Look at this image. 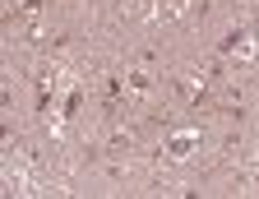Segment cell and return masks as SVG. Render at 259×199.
<instances>
[{
    "mask_svg": "<svg viewBox=\"0 0 259 199\" xmlns=\"http://www.w3.org/2000/svg\"><path fill=\"white\" fill-rule=\"evenodd\" d=\"M144 5H148V0H144ZM153 5H157V0H153Z\"/></svg>",
    "mask_w": 259,
    "mask_h": 199,
    "instance_id": "8992f818",
    "label": "cell"
},
{
    "mask_svg": "<svg viewBox=\"0 0 259 199\" xmlns=\"http://www.w3.org/2000/svg\"><path fill=\"white\" fill-rule=\"evenodd\" d=\"M102 88H107V102H116V97H120V93H125V79H116V74H111V79H107V84H102Z\"/></svg>",
    "mask_w": 259,
    "mask_h": 199,
    "instance_id": "5b68a950",
    "label": "cell"
},
{
    "mask_svg": "<svg viewBox=\"0 0 259 199\" xmlns=\"http://www.w3.org/2000/svg\"><path fill=\"white\" fill-rule=\"evenodd\" d=\"M167 148H171V153H176V157H185V153H190V148H194V139H190V135H176V139H171V144H167Z\"/></svg>",
    "mask_w": 259,
    "mask_h": 199,
    "instance_id": "3957f363",
    "label": "cell"
},
{
    "mask_svg": "<svg viewBox=\"0 0 259 199\" xmlns=\"http://www.w3.org/2000/svg\"><path fill=\"white\" fill-rule=\"evenodd\" d=\"M245 37H250V28H245V23H241V28H227V32H222V42H218V56L241 51V47H245Z\"/></svg>",
    "mask_w": 259,
    "mask_h": 199,
    "instance_id": "6da1fadb",
    "label": "cell"
},
{
    "mask_svg": "<svg viewBox=\"0 0 259 199\" xmlns=\"http://www.w3.org/2000/svg\"><path fill=\"white\" fill-rule=\"evenodd\" d=\"M79 102H83V93L74 88L70 97H65V102H60V121H74V111H79Z\"/></svg>",
    "mask_w": 259,
    "mask_h": 199,
    "instance_id": "7a4b0ae2",
    "label": "cell"
},
{
    "mask_svg": "<svg viewBox=\"0 0 259 199\" xmlns=\"http://www.w3.org/2000/svg\"><path fill=\"white\" fill-rule=\"evenodd\" d=\"M125 84H130V88H139V93H144V88H153V79H148L144 70H135V74H125Z\"/></svg>",
    "mask_w": 259,
    "mask_h": 199,
    "instance_id": "277c9868",
    "label": "cell"
}]
</instances>
